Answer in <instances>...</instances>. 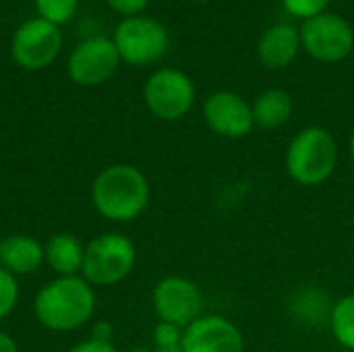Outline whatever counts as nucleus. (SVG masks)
<instances>
[{"label":"nucleus","mask_w":354,"mask_h":352,"mask_svg":"<svg viewBox=\"0 0 354 352\" xmlns=\"http://www.w3.org/2000/svg\"><path fill=\"white\" fill-rule=\"evenodd\" d=\"M35 6L41 19L54 25H60V23H66L75 15L77 0H35Z\"/></svg>","instance_id":"a211bd4d"},{"label":"nucleus","mask_w":354,"mask_h":352,"mask_svg":"<svg viewBox=\"0 0 354 352\" xmlns=\"http://www.w3.org/2000/svg\"><path fill=\"white\" fill-rule=\"evenodd\" d=\"M46 259V249L27 234H12L0 241V263L10 274H31Z\"/></svg>","instance_id":"4468645a"},{"label":"nucleus","mask_w":354,"mask_h":352,"mask_svg":"<svg viewBox=\"0 0 354 352\" xmlns=\"http://www.w3.org/2000/svg\"><path fill=\"white\" fill-rule=\"evenodd\" d=\"M332 0H282V6L288 15L297 17V19H313L322 12L328 10Z\"/></svg>","instance_id":"aec40b11"},{"label":"nucleus","mask_w":354,"mask_h":352,"mask_svg":"<svg viewBox=\"0 0 354 352\" xmlns=\"http://www.w3.org/2000/svg\"><path fill=\"white\" fill-rule=\"evenodd\" d=\"M185 352H245L241 330L222 315H201L183 332Z\"/></svg>","instance_id":"f8f14e48"},{"label":"nucleus","mask_w":354,"mask_h":352,"mask_svg":"<svg viewBox=\"0 0 354 352\" xmlns=\"http://www.w3.org/2000/svg\"><path fill=\"white\" fill-rule=\"evenodd\" d=\"M112 334H114L112 326L106 324V322H100V324L93 328V332H91V340L104 342V344H112V342H110V340H112Z\"/></svg>","instance_id":"b1692460"},{"label":"nucleus","mask_w":354,"mask_h":352,"mask_svg":"<svg viewBox=\"0 0 354 352\" xmlns=\"http://www.w3.org/2000/svg\"><path fill=\"white\" fill-rule=\"evenodd\" d=\"M193 2H207V0H193Z\"/></svg>","instance_id":"c85d7f7f"},{"label":"nucleus","mask_w":354,"mask_h":352,"mask_svg":"<svg viewBox=\"0 0 354 352\" xmlns=\"http://www.w3.org/2000/svg\"><path fill=\"white\" fill-rule=\"evenodd\" d=\"M351 156H353V160H354V131H353V135H351Z\"/></svg>","instance_id":"bb28decb"},{"label":"nucleus","mask_w":354,"mask_h":352,"mask_svg":"<svg viewBox=\"0 0 354 352\" xmlns=\"http://www.w3.org/2000/svg\"><path fill=\"white\" fill-rule=\"evenodd\" d=\"M62 48V33L58 25L46 19L25 21L12 37V58L19 66L37 71L52 64Z\"/></svg>","instance_id":"6e6552de"},{"label":"nucleus","mask_w":354,"mask_h":352,"mask_svg":"<svg viewBox=\"0 0 354 352\" xmlns=\"http://www.w3.org/2000/svg\"><path fill=\"white\" fill-rule=\"evenodd\" d=\"M114 46L120 60L129 64H151L160 60L170 46L166 27L149 17H129L114 31Z\"/></svg>","instance_id":"423d86ee"},{"label":"nucleus","mask_w":354,"mask_h":352,"mask_svg":"<svg viewBox=\"0 0 354 352\" xmlns=\"http://www.w3.org/2000/svg\"><path fill=\"white\" fill-rule=\"evenodd\" d=\"M135 245L122 234H102L85 247L83 276L89 284L112 286L124 280L135 266Z\"/></svg>","instance_id":"20e7f679"},{"label":"nucleus","mask_w":354,"mask_h":352,"mask_svg":"<svg viewBox=\"0 0 354 352\" xmlns=\"http://www.w3.org/2000/svg\"><path fill=\"white\" fill-rule=\"evenodd\" d=\"M299 31H301V46L317 62H326V64L340 62L348 58L354 50L353 25L336 12L326 10L313 19H307L303 21Z\"/></svg>","instance_id":"39448f33"},{"label":"nucleus","mask_w":354,"mask_h":352,"mask_svg":"<svg viewBox=\"0 0 354 352\" xmlns=\"http://www.w3.org/2000/svg\"><path fill=\"white\" fill-rule=\"evenodd\" d=\"M143 95L151 114L162 120H178L193 108L195 85L178 68H160L147 79Z\"/></svg>","instance_id":"0eeeda50"},{"label":"nucleus","mask_w":354,"mask_h":352,"mask_svg":"<svg viewBox=\"0 0 354 352\" xmlns=\"http://www.w3.org/2000/svg\"><path fill=\"white\" fill-rule=\"evenodd\" d=\"M203 118L207 127L226 139L247 137L253 127V106L234 91H214L203 104Z\"/></svg>","instance_id":"9b49d317"},{"label":"nucleus","mask_w":354,"mask_h":352,"mask_svg":"<svg viewBox=\"0 0 354 352\" xmlns=\"http://www.w3.org/2000/svg\"><path fill=\"white\" fill-rule=\"evenodd\" d=\"M153 307L160 322L187 328L201 317L203 299L195 282L180 276H170L156 286Z\"/></svg>","instance_id":"1a4fd4ad"},{"label":"nucleus","mask_w":354,"mask_h":352,"mask_svg":"<svg viewBox=\"0 0 354 352\" xmlns=\"http://www.w3.org/2000/svg\"><path fill=\"white\" fill-rule=\"evenodd\" d=\"M44 249L50 268L60 276H75L83 268L85 247H81V243L73 234H54Z\"/></svg>","instance_id":"2eb2a0df"},{"label":"nucleus","mask_w":354,"mask_h":352,"mask_svg":"<svg viewBox=\"0 0 354 352\" xmlns=\"http://www.w3.org/2000/svg\"><path fill=\"white\" fill-rule=\"evenodd\" d=\"M0 352H19L17 351L15 340H12L10 336L2 334V332H0Z\"/></svg>","instance_id":"393cba45"},{"label":"nucleus","mask_w":354,"mask_h":352,"mask_svg":"<svg viewBox=\"0 0 354 352\" xmlns=\"http://www.w3.org/2000/svg\"><path fill=\"white\" fill-rule=\"evenodd\" d=\"M33 309L37 322L48 330L68 332L89 322L95 309V295L87 280L60 276L37 293Z\"/></svg>","instance_id":"f257e3e1"},{"label":"nucleus","mask_w":354,"mask_h":352,"mask_svg":"<svg viewBox=\"0 0 354 352\" xmlns=\"http://www.w3.org/2000/svg\"><path fill=\"white\" fill-rule=\"evenodd\" d=\"M19 299V284L15 280V274L0 268V319L8 317L15 309Z\"/></svg>","instance_id":"6ab92c4d"},{"label":"nucleus","mask_w":354,"mask_h":352,"mask_svg":"<svg viewBox=\"0 0 354 352\" xmlns=\"http://www.w3.org/2000/svg\"><path fill=\"white\" fill-rule=\"evenodd\" d=\"M131 352H151V351H147V349H135V351H131Z\"/></svg>","instance_id":"cd10ccee"},{"label":"nucleus","mask_w":354,"mask_h":352,"mask_svg":"<svg viewBox=\"0 0 354 352\" xmlns=\"http://www.w3.org/2000/svg\"><path fill=\"white\" fill-rule=\"evenodd\" d=\"M91 199L95 210L112 222L135 220L149 201V183L145 174L129 164H114L97 174Z\"/></svg>","instance_id":"f03ea898"},{"label":"nucleus","mask_w":354,"mask_h":352,"mask_svg":"<svg viewBox=\"0 0 354 352\" xmlns=\"http://www.w3.org/2000/svg\"><path fill=\"white\" fill-rule=\"evenodd\" d=\"M338 164V143L334 135L322 127L303 129L288 145L286 170L292 180L305 187L326 183Z\"/></svg>","instance_id":"7ed1b4c3"},{"label":"nucleus","mask_w":354,"mask_h":352,"mask_svg":"<svg viewBox=\"0 0 354 352\" xmlns=\"http://www.w3.org/2000/svg\"><path fill=\"white\" fill-rule=\"evenodd\" d=\"M68 352H116V349L112 344H104V342H95V340H87L77 344L75 349H71Z\"/></svg>","instance_id":"5701e85b"},{"label":"nucleus","mask_w":354,"mask_h":352,"mask_svg":"<svg viewBox=\"0 0 354 352\" xmlns=\"http://www.w3.org/2000/svg\"><path fill=\"white\" fill-rule=\"evenodd\" d=\"M183 328L174 326V324H168V322H160L156 332H153V342L158 349H164V346H176V344H183Z\"/></svg>","instance_id":"412c9836"},{"label":"nucleus","mask_w":354,"mask_h":352,"mask_svg":"<svg viewBox=\"0 0 354 352\" xmlns=\"http://www.w3.org/2000/svg\"><path fill=\"white\" fill-rule=\"evenodd\" d=\"M292 116V98L284 89H268L253 104V120L261 129H278Z\"/></svg>","instance_id":"dca6fc26"},{"label":"nucleus","mask_w":354,"mask_h":352,"mask_svg":"<svg viewBox=\"0 0 354 352\" xmlns=\"http://www.w3.org/2000/svg\"><path fill=\"white\" fill-rule=\"evenodd\" d=\"M147 2H149V0H108V4H110L116 12L127 15V19H129V17H139V12L147 6Z\"/></svg>","instance_id":"4be33fe9"},{"label":"nucleus","mask_w":354,"mask_h":352,"mask_svg":"<svg viewBox=\"0 0 354 352\" xmlns=\"http://www.w3.org/2000/svg\"><path fill=\"white\" fill-rule=\"evenodd\" d=\"M330 326L338 344H342L348 351H354V295L342 297L332 307Z\"/></svg>","instance_id":"f3484780"},{"label":"nucleus","mask_w":354,"mask_h":352,"mask_svg":"<svg viewBox=\"0 0 354 352\" xmlns=\"http://www.w3.org/2000/svg\"><path fill=\"white\" fill-rule=\"evenodd\" d=\"M301 31L290 23H276L268 27L257 44V58L259 62L270 68H286L295 62L301 52Z\"/></svg>","instance_id":"ddd939ff"},{"label":"nucleus","mask_w":354,"mask_h":352,"mask_svg":"<svg viewBox=\"0 0 354 352\" xmlns=\"http://www.w3.org/2000/svg\"><path fill=\"white\" fill-rule=\"evenodd\" d=\"M118 64L120 54L114 46V39L97 35L75 48L68 58V75L79 85H100L116 73Z\"/></svg>","instance_id":"9d476101"},{"label":"nucleus","mask_w":354,"mask_h":352,"mask_svg":"<svg viewBox=\"0 0 354 352\" xmlns=\"http://www.w3.org/2000/svg\"><path fill=\"white\" fill-rule=\"evenodd\" d=\"M156 352H185V351H183V344H176V346H164V349H156Z\"/></svg>","instance_id":"a878e982"}]
</instances>
